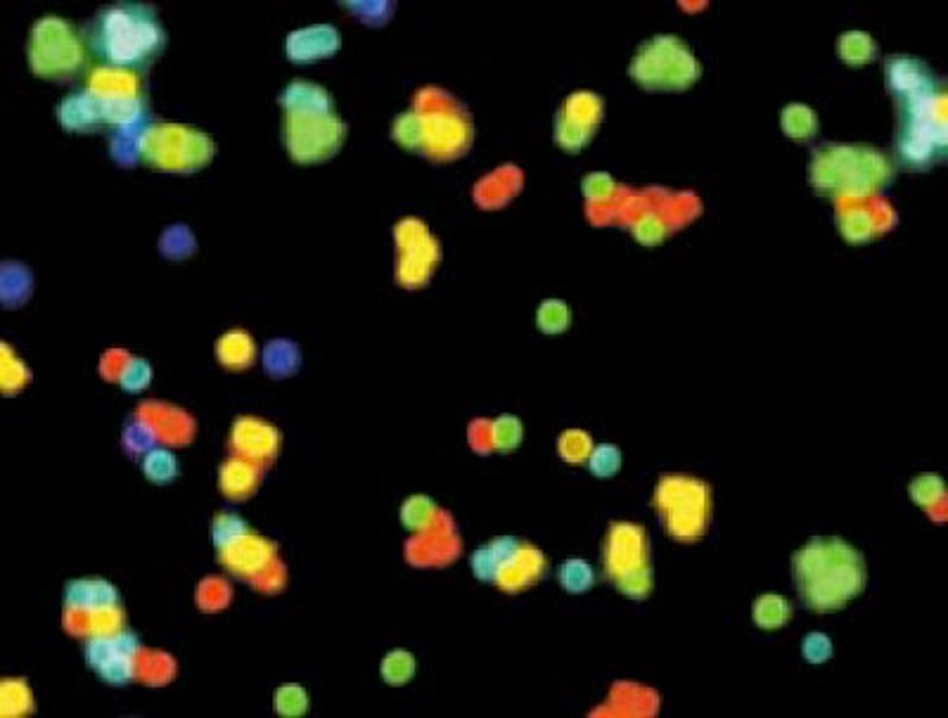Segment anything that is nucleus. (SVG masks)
<instances>
[{
    "instance_id": "1",
    "label": "nucleus",
    "mask_w": 948,
    "mask_h": 718,
    "mask_svg": "<svg viewBox=\"0 0 948 718\" xmlns=\"http://www.w3.org/2000/svg\"><path fill=\"white\" fill-rule=\"evenodd\" d=\"M887 91L896 102V159L903 169L930 171L946 157V88L925 60L892 55L885 62Z\"/></svg>"
},
{
    "instance_id": "2",
    "label": "nucleus",
    "mask_w": 948,
    "mask_h": 718,
    "mask_svg": "<svg viewBox=\"0 0 948 718\" xmlns=\"http://www.w3.org/2000/svg\"><path fill=\"white\" fill-rule=\"evenodd\" d=\"M792 581L813 612H839L866 591L868 569L842 536H813L792 555Z\"/></svg>"
},
{
    "instance_id": "3",
    "label": "nucleus",
    "mask_w": 948,
    "mask_h": 718,
    "mask_svg": "<svg viewBox=\"0 0 948 718\" xmlns=\"http://www.w3.org/2000/svg\"><path fill=\"white\" fill-rule=\"evenodd\" d=\"M166 34L157 12L147 5L117 3L100 10L88 24L86 46L95 60L114 72H145L164 50Z\"/></svg>"
},
{
    "instance_id": "4",
    "label": "nucleus",
    "mask_w": 948,
    "mask_h": 718,
    "mask_svg": "<svg viewBox=\"0 0 948 718\" xmlns=\"http://www.w3.org/2000/svg\"><path fill=\"white\" fill-rule=\"evenodd\" d=\"M894 181V162L866 143H825L809 162V183L818 195L861 202L880 195Z\"/></svg>"
},
{
    "instance_id": "5",
    "label": "nucleus",
    "mask_w": 948,
    "mask_h": 718,
    "mask_svg": "<svg viewBox=\"0 0 948 718\" xmlns=\"http://www.w3.org/2000/svg\"><path fill=\"white\" fill-rule=\"evenodd\" d=\"M629 74L645 91H688L702 76V64L681 36L657 34L640 43Z\"/></svg>"
},
{
    "instance_id": "6",
    "label": "nucleus",
    "mask_w": 948,
    "mask_h": 718,
    "mask_svg": "<svg viewBox=\"0 0 948 718\" xmlns=\"http://www.w3.org/2000/svg\"><path fill=\"white\" fill-rule=\"evenodd\" d=\"M605 576L621 595L643 600L652 593L655 574L650 564V538L636 522H612L602 546Z\"/></svg>"
},
{
    "instance_id": "7",
    "label": "nucleus",
    "mask_w": 948,
    "mask_h": 718,
    "mask_svg": "<svg viewBox=\"0 0 948 718\" xmlns=\"http://www.w3.org/2000/svg\"><path fill=\"white\" fill-rule=\"evenodd\" d=\"M655 508L676 541L693 543L709 527L711 489L693 474H666L657 482Z\"/></svg>"
},
{
    "instance_id": "8",
    "label": "nucleus",
    "mask_w": 948,
    "mask_h": 718,
    "mask_svg": "<svg viewBox=\"0 0 948 718\" xmlns=\"http://www.w3.org/2000/svg\"><path fill=\"white\" fill-rule=\"evenodd\" d=\"M470 567L479 581L496 583L503 591H524L546 572V557L520 538L498 536L474 550Z\"/></svg>"
},
{
    "instance_id": "9",
    "label": "nucleus",
    "mask_w": 948,
    "mask_h": 718,
    "mask_svg": "<svg viewBox=\"0 0 948 718\" xmlns=\"http://www.w3.org/2000/svg\"><path fill=\"white\" fill-rule=\"evenodd\" d=\"M83 48L79 36L62 19H43L31 38V67L43 76H67L79 72Z\"/></svg>"
},
{
    "instance_id": "10",
    "label": "nucleus",
    "mask_w": 948,
    "mask_h": 718,
    "mask_svg": "<svg viewBox=\"0 0 948 718\" xmlns=\"http://www.w3.org/2000/svg\"><path fill=\"white\" fill-rule=\"evenodd\" d=\"M145 159L159 169L188 171L207 164L211 143L197 131L178 126H162L145 138Z\"/></svg>"
},
{
    "instance_id": "11",
    "label": "nucleus",
    "mask_w": 948,
    "mask_h": 718,
    "mask_svg": "<svg viewBox=\"0 0 948 718\" xmlns=\"http://www.w3.org/2000/svg\"><path fill=\"white\" fill-rule=\"evenodd\" d=\"M140 640L131 631H107L86 643V662L105 683L126 685L136 673Z\"/></svg>"
},
{
    "instance_id": "12",
    "label": "nucleus",
    "mask_w": 948,
    "mask_h": 718,
    "mask_svg": "<svg viewBox=\"0 0 948 718\" xmlns=\"http://www.w3.org/2000/svg\"><path fill=\"white\" fill-rule=\"evenodd\" d=\"M602 121V100L593 91H576L565 100L555 117V143L562 150L581 152L591 143Z\"/></svg>"
},
{
    "instance_id": "13",
    "label": "nucleus",
    "mask_w": 948,
    "mask_h": 718,
    "mask_svg": "<svg viewBox=\"0 0 948 718\" xmlns=\"http://www.w3.org/2000/svg\"><path fill=\"white\" fill-rule=\"evenodd\" d=\"M64 602L69 609H91L98 614H110L119 609V593L117 586L102 579H79L72 581L64 593Z\"/></svg>"
},
{
    "instance_id": "14",
    "label": "nucleus",
    "mask_w": 948,
    "mask_h": 718,
    "mask_svg": "<svg viewBox=\"0 0 948 718\" xmlns=\"http://www.w3.org/2000/svg\"><path fill=\"white\" fill-rule=\"evenodd\" d=\"M268 557H271V550H268L266 543L261 541V538L249 536V531L245 536L237 538V541L221 548L223 564H228V567L240 576L259 572V567H264Z\"/></svg>"
},
{
    "instance_id": "15",
    "label": "nucleus",
    "mask_w": 948,
    "mask_h": 718,
    "mask_svg": "<svg viewBox=\"0 0 948 718\" xmlns=\"http://www.w3.org/2000/svg\"><path fill=\"white\" fill-rule=\"evenodd\" d=\"M233 444L249 458H266L275 451L278 434L259 420H240L233 429Z\"/></svg>"
},
{
    "instance_id": "16",
    "label": "nucleus",
    "mask_w": 948,
    "mask_h": 718,
    "mask_svg": "<svg viewBox=\"0 0 948 718\" xmlns=\"http://www.w3.org/2000/svg\"><path fill=\"white\" fill-rule=\"evenodd\" d=\"M863 202L866 200L854 202V207H842L839 211V233L851 245H866L882 230L875 211L863 207Z\"/></svg>"
},
{
    "instance_id": "17",
    "label": "nucleus",
    "mask_w": 948,
    "mask_h": 718,
    "mask_svg": "<svg viewBox=\"0 0 948 718\" xmlns=\"http://www.w3.org/2000/svg\"><path fill=\"white\" fill-rule=\"evenodd\" d=\"M794 614L792 602L780 593H764L752 602V621L761 631H778L790 624Z\"/></svg>"
},
{
    "instance_id": "18",
    "label": "nucleus",
    "mask_w": 948,
    "mask_h": 718,
    "mask_svg": "<svg viewBox=\"0 0 948 718\" xmlns=\"http://www.w3.org/2000/svg\"><path fill=\"white\" fill-rule=\"evenodd\" d=\"M780 128L790 140H811L821 128L818 112L806 102H787L780 112Z\"/></svg>"
},
{
    "instance_id": "19",
    "label": "nucleus",
    "mask_w": 948,
    "mask_h": 718,
    "mask_svg": "<svg viewBox=\"0 0 948 718\" xmlns=\"http://www.w3.org/2000/svg\"><path fill=\"white\" fill-rule=\"evenodd\" d=\"M837 55L849 67H863L877 57V43L868 31L849 29L837 38Z\"/></svg>"
},
{
    "instance_id": "20",
    "label": "nucleus",
    "mask_w": 948,
    "mask_h": 718,
    "mask_svg": "<svg viewBox=\"0 0 948 718\" xmlns=\"http://www.w3.org/2000/svg\"><path fill=\"white\" fill-rule=\"evenodd\" d=\"M595 579H598V576H595L593 564L581 560V557L565 560L560 564V569H557V581H560V586L572 595H581V593L591 591V588L595 586Z\"/></svg>"
},
{
    "instance_id": "21",
    "label": "nucleus",
    "mask_w": 948,
    "mask_h": 718,
    "mask_svg": "<svg viewBox=\"0 0 948 718\" xmlns=\"http://www.w3.org/2000/svg\"><path fill=\"white\" fill-rule=\"evenodd\" d=\"M380 671L384 683L392 685V688H403V685L411 683L415 673H418V659L408 650H392L382 659Z\"/></svg>"
},
{
    "instance_id": "22",
    "label": "nucleus",
    "mask_w": 948,
    "mask_h": 718,
    "mask_svg": "<svg viewBox=\"0 0 948 718\" xmlns=\"http://www.w3.org/2000/svg\"><path fill=\"white\" fill-rule=\"evenodd\" d=\"M536 325L546 335H562L572 325V309L565 299L541 301L536 311Z\"/></svg>"
},
{
    "instance_id": "23",
    "label": "nucleus",
    "mask_w": 948,
    "mask_h": 718,
    "mask_svg": "<svg viewBox=\"0 0 948 718\" xmlns=\"http://www.w3.org/2000/svg\"><path fill=\"white\" fill-rule=\"evenodd\" d=\"M219 358L228 368H245L254 358V342L247 332L233 330L219 342Z\"/></svg>"
},
{
    "instance_id": "24",
    "label": "nucleus",
    "mask_w": 948,
    "mask_h": 718,
    "mask_svg": "<svg viewBox=\"0 0 948 718\" xmlns=\"http://www.w3.org/2000/svg\"><path fill=\"white\" fill-rule=\"evenodd\" d=\"M254 484H256V472L252 465L245 463V460H230V463L223 467L221 486H223V491L230 493L233 498L247 496V493L254 489Z\"/></svg>"
},
{
    "instance_id": "25",
    "label": "nucleus",
    "mask_w": 948,
    "mask_h": 718,
    "mask_svg": "<svg viewBox=\"0 0 948 718\" xmlns=\"http://www.w3.org/2000/svg\"><path fill=\"white\" fill-rule=\"evenodd\" d=\"M944 493V479L934 472H922L908 484V496H911L913 503H918L920 508H934V505L944 500Z\"/></svg>"
},
{
    "instance_id": "26",
    "label": "nucleus",
    "mask_w": 948,
    "mask_h": 718,
    "mask_svg": "<svg viewBox=\"0 0 948 718\" xmlns=\"http://www.w3.org/2000/svg\"><path fill=\"white\" fill-rule=\"evenodd\" d=\"M275 714L283 718H301L309 711V692L301 685H283L275 690L273 697Z\"/></svg>"
},
{
    "instance_id": "27",
    "label": "nucleus",
    "mask_w": 948,
    "mask_h": 718,
    "mask_svg": "<svg viewBox=\"0 0 948 718\" xmlns=\"http://www.w3.org/2000/svg\"><path fill=\"white\" fill-rule=\"evenodd\" d=\"M588 470L598 479H612L614 474L621 470V448L617 444H598L593 446L591 455H588Z\"/></svg>"
},
{
    "instance_id": "28",
    "label": "nucleus",
    "mask_w": 948,
    "mask_h": 718,
    "mask_svg": "<svg viewBox=\"0 0 948 718\" xmlns=\"http://www.w3.org/2000/svg\"><path fill=\"white\" fill-rule=\"evenodd\" d=\"M143 470L150 482L166 484L178 477V460L171 451H162V448H157V451H150L145 455Z\"/></svg>"
},
{
    "instance_id": "29",
    "label": "nucleus",
    "mask_w": 948,
    "mask_h": 718,
    "mask_svg": "<svg viewBox=\"0 0 948 718\" xmlns=\"http://www.w3.org/2000/svg\"><path fill=\"white\" fill-rule=\"evenodd\" d=\"M524 427L517 415H501L491 425V441L498 451H515L522 444Z\"/></svg>"
},
{
    "instance_id": "30",
    "label": "nucleus",
    "mask_w": 948,
    "mask_h": 718,
    "mask_svg": "<svg viewBox=\"0 0 948 718\" xmlns=\"http://www.w3.org/2000/svg\"><path fill=\"white\" fill-rule=\"evenodd\" d=\"M434 512H437V505L432 503V498L427 496H413L403 503L401 508V522L406 524V529L411 531H422L432 524Z\"/></svg>"
},
{
    "instance_id": "31",
    "label": "nucleus",
    "mask_w": 948,
    "mask_h": 718,
    "mask_svg": "<svg viewBox=\"0 0 948 718\" xmlns=\"http://www.w3.org/2000/svg\"><path fill=\"white\" fill-rule=\"evenodd\" d=\"M593 451L591 434L584 429H569L560 437V453L569 463H586L588 455Z\"/></svg>"
},
{
    "instance_id": "32",
    "label": "nucleus",
    "mask_w": 948,
    "mask_h": 718,
    "mask_svg": "<svg viewBox=\"0 0 948 718\" xmlns=\"http://www.w3.org/2000/svg\"><path fill=\"white\" fill-rule=\"evenodd\" d=\"M802 655L809 664L813 666H823L825 662H830L832 655H835V643L828 633L823 631H811L806 633L802 640Z\"/></svg>"
},
{
    "instance_id": "33",
    "label": "nucleus",
    "mask_w": 948,
    "mask_h": 718,
    "mask_svg": "<svg viewBox=\"0 0 948 718\" xmlns=\"http://www.w3.org/2000/svg\"><path fill=\"white\" fill-rule=\"evenodd\" d=\"M581 188H584L586 200L605 202V200H610L614 192H617V181H614L610 173L595 171V173H588Z\"/></svg>"
},
{
    "instance_id": "34",
    "label": "nucleus",
    "mask_w": 948,
    "mask_h": 718,
    "mask_svg": "<svg viewBox=\"0 0 948 718\" xmlns=\"http://www.w3.org/2000/svg\"><path fill=\"white\" fill-rule=\"evenodd\" d=\"M245 534H247L245 522H242V519L235 517V515H221L214 522V541H216V546H219V548L228 546V543L237 541V538L245 536Z\"/></svg>"
},
{
    "instance_id": "35",
    "label": "nucleus",
    "mask_w": 948,
    "mask_h": 718,
    "mask_svg": "<svg viewBox=\"0 0 948 718\" xmlns=\"http://www.w3.org/2000/svg\"><path fill=\"white\" fill-rule=\"evenodd\" d=\"M150 380H152L150 365H147L143 358H133V361L124 368V373H121L119 382L126 391H140L150 384Z\"/></svg>"
},
{
    "instance_id": "36",
    "label": "nucleus",
    "mask_w": 948,
    "mask_h": 718,
    "mask_svg": "<svg viewBox=\"0 0 948 718\" xmlns=\"http://www.w3.org/2000/svg\"><path fill=\"white\" fill-rule=\"evenodd\" d=\"M633 233H636V237L640 242H643V245H659V242L664 240L666 237V226H664V221L659 219L657 214H648V216H643V219H640L636 223V228H633Z\"/></svg>"
}]
</instances>
